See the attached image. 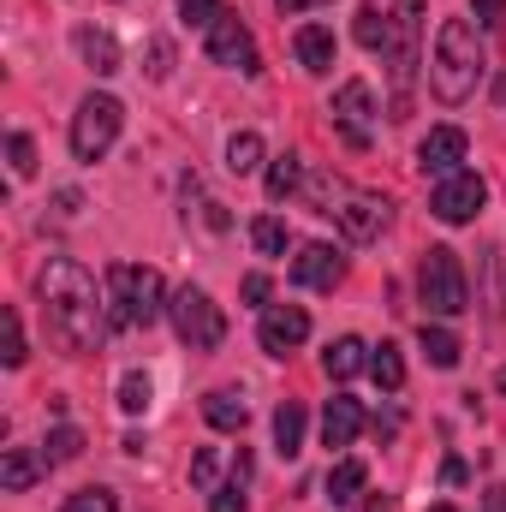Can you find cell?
I'll return each mask as SVG.
<instances>
[{
    "label": "cell",
    "mask_w": 506,
    "mask_h": 512,
    "mask_svg": "<svg viewBox=\"0 0 506 512\" xmlns=\"http://www.w3.org/2000/svg\"><path fill=\"white\" fill-rule=\"evenodd\" d=\"M203 417H209V429H221V435H239V429L251 423V405H245L233 387H215V393L203 399Z\"/></svg>",
    "instance_id": "obj_19"
},
{
    "label": "cell",
    "mask_w": 506,
    "mask_h": 512,
    "mask_svg": "<svg viewBox=\"0 0 506 512\" xmlns=\"http://www.w3.org/2000/svg\"><path fill=\"white\" fill-rule=\"evenodd\" d=\"M167 280L161 268L143 262H114L108 268V328H155L167 316Z\"/></svg>",
    "instance_id": "obj_3"
},
{
    "label": "cell",
    "mask_w": 506,
    "mask_h": 512,
    "mask_svg": "<svg viewBox=\"0 0 506 512\" xmlns=\"http://www.w3.org/2000/svg\"><path fill=\"white\" fill-rule=\"evenodd\" d=\"M6 161H12L18 179H30V173H36V143H30L24 131H12V137H6Z\"/></svg>",
    "instance_id": "obj_34"
},
{
    "label": "cell",
    "mask_w": 506,
    "mask_h": 512,
    "mask_svg": "<svg viewBox=\"0 0 506 512\" xmlns=\"http://www.w3.org/2000/svg\"><path fill=\"white\" fill-rule=\"evenodd\" d=\"M322 370H328V382H352L358 370H370V346H364L358 334H340V340L322 352Z\"/></svg>",
    "instance_id": "obj_17"
},
{
    "label": "cell",
    "mask_w": 506,
    "mask_h": 512,
    "mask_svg": "<svg viewBox=\"0 0 506 512\" xmlns=\"http://www.w3.org/2000/svg\"><path fill=\"white\" fill-rule=\"evenodd\" d=\"M48 471H54V465H48L42 453H30V447H12V453L0 459V489H6V495H24V489H36Z\"/></svg>",
    "instance_id": "obj_16"
},
{
    "label": "cell",
    "mask_w": 506,
    "mask_h": 512,
    "mask_svg": "<svg viewBox=\"0 0 506 512\" xmlns=\"http://www.w3.org/2000/svg\"><path fill=\"white\" fill-rule=\"evenodd\" d=\"M292 286H310V292H334L340 280H346V256L334 251V245H298L292 256Z\"/></svg>",
    "instance_id": "obj_12"
},
{
    "label": "cell",
    "mask_w": 506,
    "mask_h": 512,
    "mask_svg": "<svg viewBox=\"0 0 506 512\" xmlns=\"http://www.w3.org/2000/svg\"><path fill=\"white\" fill-rule=\"evenodd\" d=\"M215 477H221V459H215V447H203V453L191 459V489H203V495H209V489H221Z\"/></svg>",
    "instance_id": "obj_35"
},
{
    "label": "cell",
    "mask_w": 506,
    "mask_h": 512,
    "mask_svg": "<svg viewBox=\"0 0 506 512\" xmlns=\"http://www.w3.org/2000/svg\"><path fill=\"white\" fill-rule=\"evenodd\" d=\"M280 12H310V6H328V0H274Z\"/></svg>",
    "instance_id": "obj_42"
},
{
    "label": "cell",
    "mask_w": 506,
    "mask_h": 512,
    "mask_svg": "<svg viewBox=\"0 0 506 512\" xmlns=\"http://www.w3.org/2000/svg\"><path fill=\"white\" fill-rule=\"evenodd\" d=\"M489 203V185L477 179V173H447V179H435V191H429V215L435 221H447V227H465V221H477V209Z\"/></svg>",
    "instance_id": "obj_7"
},
{
    "label": "cell",
    "mask_w": 506,
    "mask_h": 512,
    "mask_svg": "<svg viewBox=\"0 0 506 512\" xmlns=\"http://www.w3.org/2000/svg\"><path fill=\"white\" fill-rule=\"evenodd\" d=\"M370 382H376L381 393H399V387H405V358H399V346H393V340L370 346Z\"/></svg>",
    "instance_id": "obj_24"
},
{
    "label": "cell",
    "mask_w": 506,
    "mask_h": 512,
    "mask_svg": "<svg viewBox=\"0 0 506 512\" xmlns=\"http://www.w3.org/2000/svg\"><path fill=\"white\" fill-rule=\"evenodd\" d=\"M477 78H483V36H477L471 18H447V24L435 30V60H429V90H435V102L459 108V102L477 90Z\"/></svg>",
    "instance_id": "obj_2"
},
{
    "label": "cell",
    "mask_w": 506,
    "mask_h": 512,
    "mask_svg": "<svg viewBox=\"0 0 506 512\" xmlns=\"http://www.w3.org/2000/svg\"><path fill=\"white\" fill-rule=\"evenodd\" d=\"M334 131L352 143V149H370V137H376V90L364 84V78H346L340 90H334Z\"/></svg>",
    "instance_id": "obj_8"
},
{
    "label": "cell",
    "mask_w": 506,
    "mask_h": 512,
    "mask_svg": "<svg viewBox=\"0 0 506 512\" xmlns=\"http://www.w3.org/2000/svg\"><path fill=\"white\" fill-rule=\"evenodd\" d=\"M417 292L435 316H465L471 310V286H465V268H459V251L447 245H429L423 251V268H417Z\"/></svg>",
    "instance_id": "obj_5"
},
{
    "label": "cell",
    "mask_w": 506,
    "mask_h": 512,
    "mask_svg": "<svg viewBox=\"0 0 506 512\" xmlns=\"http://www.w3.org/2000/svg\"><path fill=\"white\" fill-rule=\"evenodd\" d=\"M274 447H280V459H298L304 453V405L298 399H280L274 405Z\"/></svg>",
    "instance_id": "obj_21"
},
{
    "label": "cell",
    "mask_w": 506,
    "mask_h": 512,
    "mask_svg": "<svg viewBox=\"0 0 506 512\" xmlns=\"http://www.w3.org/2000/svg\"><path fill=\"white\" fill-rule=\"evenodd\" d=\"M364 512H399V507H393L387 495H376V501H370V507H364Z\"/></svg>",
    "instance_id": "obj_43"
},
{
    "label": "cell",
    "mask_w": 506,
    "mask_h": 512,
    "mask_svg": "<svg viewBox=\"0 0 506 512\" xmlns=\"http://www.w3.org/2000/svg\"><path fill=\"white\" fill-rule=\"evenodd\" d=\"M143 60H149L143 72H149L155 84H161V78H173V42H167V36H149V42H143Z\"/></svg>",
    "instance_id": "obj_33"
},
{
    "label": "cell",
    "mask_w": 506,
    "mask_h": 512,
    "mask_svg": "<svg viewBox=\"0 0 506 512\" xmlns=\"http://www.w3.org/2000/svg\"><path fill=\"white\" fill-rule=\"evenodd\" d=\"M268 203H286L298 185H304V167H298V155H274V167H268Z\"/></svg>",
    "instance_id": "obj_26"
},
{
    "label": "cell",
    "mask_w": 506,
    "mask_h": 512,
    "mask_svg": "<svg viewBox=\"0 0 506 512\" xmlns=\"http://www.w3.org/2000/svg\"><path fill=\"white\" fill-rule=\"evenodd\" d=\"M483 512H506V483H495V489L483 495Z\"/></svg>",
    "instance_id": "obj_41"
},
{
    "label": "cell",
    "mask_w": 506,
    "mask_h": 512,
    "mask_svg": "<svg viewBox=\"0 0 506 512\" xmlns=\"http://www.w3.org/2000/svg\"><path fill=\"white\" fill-rule=\"evenodd\" d=\"M471 12H477V24H495L506 12V0H471Z\"/></svg>",
    "instance_id": "obj_39"
},
{
    "label": "cell",
    "mask_w": 506,
    "mask_h": 512,
    "mask_svg": "<svg viewBox=\"0 0 506 512\" xmlns=\"http://www.w3.org/2000/svg\"><path fill=\"white\" fill-rule=\"evenodd\" d=\"M429 512H459V507H429Z\"/></svg>",
    "instance_id": "obj_44"
},
{
    "label": "cell",
    "mask_w": 506,
    "mask_h": 512,
    "mask_svg": "<svg viewBox=\"0 0 506 512\" xmlns=\"http://www.w3.org/2000/svg\"><path fill=\"white\" fill-rule=\"evenodd\" d=\"M358 42H364L370 54H393V18H387L381 0H370V6L358 12Z\"/></svg>",
    "instance_id": "obj_23"
},
{
    "label": "cell",
    "mask_w": 506,
    "mask_h": 512,
    "mask_svg": "<svg viewBox=\"0 0 506 512\" xmlns=\"http://www.w3.org/2000/svg\"><path fill=\"white\" fill-rule=\"evenodd\" d=\"M358 435H364V405H358L352 393H334L328 411H322V447L340 453V447H352Z\"/></svg>",
    "instance_id": "obj_14"
},
{
    "label": "cell",
    "mask_w": 506,
    "mask_h": 512,
    "mask_svg": "<svg viewBox=\"0 0 506 512\" xmlns=\"http://www.w3.org/2000/svg\"><path fill=\"white\" fill-rule=\"evenodd\" d=\"M465 149H471V137H465L459 126H435L423 143H417V167H423V173H435V179H447V173H459Z\"/></svg>",
    "instance_id": "obj_13"
},
{
    "label": "cell",
    "mask_w": 506,
    "mask_h": 512,
    "mask_svg": "<svg viewBox=\"0 0 506 512\" xmlns=\"http://www.w3.org/2000/svg\"><path fill=\"white\" fill-rule=\"evenodd\" d=\"M221 12H227L221 0H179V18H185V24H197V30H209Z\"/></svg>",
    "instance_id": "obj_36"
},
{
    "label": "cell",
    "mask_w": 506,
    "mask_h": 512,
    "mask_svg": "<svg viewBox=\"0 0 506 512\" xmlns=\"http://www.w3.org/2000/svg\"><path fill=\"white\" fill-rule=\"evenodd\" d=\"M298 191H304V203H310L316 215H328V221H334V215H340V203L352 197V185H346V179H334V173H310Z\"/></svg>",
    "instance_id": "obj_20"
},
{
    "label": "cell",
    "mask_w": 506,
    "mask_h": 512,
    "mask_svg": "<svg viewBox=\"0 0 506 512\" xmlns=\"http://www.w3.org/2000/svg\"><path fill=\"white\" fill-rule=\"evenodd\" d=\"M30 352H24V328H18V310H0V364L18 370Z\"/></svg>",
    "instance_id": "obj_29"
},
{
    "label": "cell",
    "mask_w": 506,
    "mask_h": 512,
    "mask_svg": "<svg viewBox=\"0 0 506 512\" xmlns=\"http://www.w3.org/2000/svg\"><path fill=\"white\" fill-rule=\"evenodd\" d=\"M292 54H298V66H304V72H328V66H334V54H340V42H334V30H328V24H298Z\"/></svg>",
    "instance_id": "obj_15"
},
{
    "label": "cell",
    "mask_w": 506,
    "mask_h": 512,
    "mask_svg": "<svg viewBox=\"0 0 506 512\" xmlns=\"http://www.w3.org/2000/svg\"><path fill=\"white\" fill-rule=\"evenodd\" d=\"M251 245L262 256H286V221H280V215H256L251 221Z\"/></svg>",
    "instance_id": "obj_30"
},
{
    "label": "cell",
    "mask_w": 506,
    "mask_h": 512,
    "mask_svg": "<svg viewBox=\"0 0 506 512\" xmlns=\"http://www.w3.org/2000/svg\"><path fill=\"white\" fill-rule=\"evenodd\" d=\"M501 387H506V370H501Z\"/></svg>",
    "instance_id": "obj_45"
},
{
    "label": "cell",
    "mask_w": 506,
    "mask_h": 512,
    "mask_svg": "<svg viewBox=\"0 0 506 512\" xmlns=\"http://www.w3.org/2000/svg\"><path fill=\"white\" fill-rule=\"evenodd\" d=\"M72 42H78V54H84V66H90V72H102V78L126 66V54H120V42H114L108 30H90V24H84V30H78Z\"/></svg>",
    "instance_id": "obj_18"
},
{
    "label": "cell",
    "mask_w": 506,
    "mask_h": 512,
    "mask_svg": "<svg viewBox=\"0 0 506 512\" xmlns=\"http://www.w3.org/2000/svg\"><path fill=\"white\" fill-rule=\"evenodd\" d=\"M120 126H126L120 96H108V90L84 96V102H78V114H72V155H78V161H102V155L114 149Z\"/></svg>",
    "instance_id": "obj_6"
},
{
    "label": "cell",
    "mask_w": 506,
    "mask_h": 512,
    "mask_svg": "<svg viewBox=\"0 0 506 512\" xmlns=\"http://www.w3.org/2000/svg\"><path fill=\"white\" fill-rule=\"evenodd\" d=\"M167 322H173V334H179L191 352H215V346L227 340V316H221V304H215L203 286H179L173 304H167Z\"/></svg>",
    "instance_id": "obj_4"
},
{
    "label": "cell",
    "mask_w": 506,
    "mask_h": 512,
    "mask_svg": "<svg viewBox=\"0 0 506 512\" xmlns=\"http://www.w3.org/2000/svg\"><path fill=\"white\" fill-rule=\"evenodd\" d=\"M340 233L352 239V245H376L381 233L393 227V203L387 197H376V191H352L346 203H340Z\"/></svg>",
    "instance_id": "obj_10"
},
{
    "label": "cell",
    "mask_w": 506,
    "mask_h": 512,
    "mask_svg": "<svg viewBox=\"0 0 506 512\" xmlns=\"http://www.w3.org/2000/svg\"><path fill=\"white\" fill-rule=\"evenodd\" d=\"M36 298H42L48 334L66 352H102V340L114 334L108 328V292H96V274L72 256H54L36 274Z\"/></svg>",
    "instance_id": "obj_1"
},
{
    "label": "cell",
    "mask_w": 506,
    "mask_h": 512,
    "mask_svg": "<svg viewBox=\"0 0 506 512\" xmlns=\"http://www.w3.org/2000/svg\"><path fill=\"white\" fill-rule=\"evenodd\" d=\"M227 167H233L239 179L262 167V137H256V131H233V137H227Z\"/></svg>",
    "instance_id": "obj_27"
},
{
    "label": "cell",
    "mask_w": 506,
    "mask_h": 512,
    "mask_svg": "<svg viewBox=\"0 0 506 512\" xmlns=\"http://www.w3.org/2000/svg\"><path fill=\"white\" fill-rule=\"evenodd\" d=\"M364 483H370V465L364 459H340L328 471V501H352V495H364Z\"/></svg>",
    "instance_id": "obj_25"
},
{
    "label": "cell",
    "mask_w": 506,
    "mask_h": 512,
    "mask_svg": "<svg viewBox=\"0 0 506 512\" xmlns=\"http://www.w3.org/2000/svg\"><path fill=\"white\" fill-rule=\"evenodd\" d=\"M256 340H262L268 358H286V352H298V346L310 340V316H304L298 304H268L262 322H256Z\"/></svg>",
    "instance_id": "obj_11"
},
{
    "label": "cell",
    "mask_w": 506,
    "mask_h": 512,
    "mask_svg": "<svg viewBox=\"0 0 506 512\" xmlns=\"http://www.w3.org/2000/svg\"><path fill=\"white\" fill-rule=\"evenodd\" d=\"M417 346H423V358L435 364V370H459V334L453 328H435V322H423V334H417Z\"/></svg>",
    "instance_id": "obj_22"
},
{
    "label": "cell",
    "mask_w": 506,
    "mask_h": 512,
    "mask_svg": "<svg viewBox=\"0 0 506 512\" xmlns=\"http://www.w3.org/2000/svg\"><path fill=\"white\" fill-rule=\"evenodd\" d=\"M209 512H245V483L233 477V483H221V489H209Z\"/></svg>",
    "instance_id": "obj_37"
},
{
    "label": "cell",
    "mask_w": 506,
    "mask_h": 512,
    "mask_svg": "<svg viewBox=\"0 0 506 512\" xmlns=\"http://www.w3.org/2000/svg\"><path fill=\"white\" fill-rule=\"evenodd\" d=\"M465 477H471L465 459H447V465H441V483H465Z\"/></svg>",
    "instance_id": "obj_40"
},
{
    "label": "cell",
    "mask_w": 506,
    "mask_h": 512,
    "mask_svg": "<svg viewBox=\"0 0 506 512\" xmlns=\"http://www.w3.org/2000/svg\"><path fill=\"white\" fill-rule=\"evenodd\" d=\"M78 453H84V429H72V423H60V429L42 441V459H48V465H72Z\"/></svg>",
    "instance_id": "obj_28"
},
{
    "label": "cell",
    "mask_w": 506,
    "mask_h": 512,
    "mask_svg": "<svg viewBox=\"0 0 506 512\" xmlns=\"http://www.w3.org/2000/svg\"><path fill=\"white\" fill-rule=\"evenodd\" d=\"M209 60L215 66H233V72H256V36H251V24L239 18V12H221L215 24H209Z\"/></svg>",
    "instance_id": "obj_9"
},
{
    "label": "cell",
    "mask_w": 506,
    "mask_h": 512,
    "mask_svg": "<svg viewBox=\"0 0 506 512\" xmlns=\"http://www.w3.org/2000/svg\"><path fill=\"white\" fill-rule=\"evenodd\" d=\"M149 399H155V382H149L143 370H126V376H120V411L137 417V411H149Z\"/></svg>",
    "instance_id": "obj_31"
},
{
    "label": "cell",
    "mask_w": 506,
    "mask_h": 512,
    "mask_svg": "<svg viewBox=\"0 0 506 512\" xmlns=\"http://www.w3.org/2000/svg\"><path fill=\"white\" fill-rule=\"evenodd\" d=\"M239 292H245V304H262V298H268V274H245Z\"/></svg>",
    "instance_id": "obj_38"
},
{
    "label": "cell",
    "mask_w": 506,
    "mask_h": 512,
    "mask_svg": "<svg viewBox=\"0 0 506 512\" xmlns=\"http://www.w3.org/2000/svg\"><path fill=\"white\" fill-rule=\"evenodd\" d=\"M60 512H120V495L96 483V489H78V495H72V501H66Z\"/></svg>",
    "instance_id": "obj_32"
}]
</instances>
